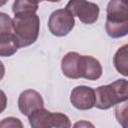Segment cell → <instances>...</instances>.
Segmentation results:
<instances>
[{"instance_id":"21","label":"cell","mask_w":128,"mask_h":128,"mask_svg":"<svg viewBox=\"0 0 128 128\" xmlns=\"http://www.w3.org/2000/svg\"><path fill=\"white\" fill-rule=\"evenodd\" d=\"M46 1H49V2H59L60 0H46Z\"/></svg>"},{"instance_id":"20","label":"cell","mask_w":128,"mask_h":128,"mask_svg":"<svg viewBox=\"0 0 128 128\" xmlns=\"http://www.w3.org/2000/svg\"><path fill=\"white\" fill-rule=\"evenodd\" d=\"M7 2H8V0H0V7L3 6V5H5Z\"/></svg>"},{"instance_id":"10","label":"cell","mask_w":128,"mask_h":128,"mask_svg":"<svg viewBox=\"0 0 128 128\" xmlns=\"http://www.w3.org/2000/svg\"><path fill=\"white\" fill-rule=\"evenodd\" d=\"M80 58L81 55L77 52H68L61 61L62 73L70 79L80 78Z\"/></svg>"},{"instance_id":"2","label":"cell","mask_w":128,"mask_h":128,"mask_svg":"<svg viewBox=\"0 0 128 128\" xmlns=\"http://www.w3.org/2000/svg\"><path fill=\"white\" fill-rule=\"evenodd\" d=\"M105 29L112 38H120L128 33V0H110Z\"/></svg>"},{"instance_id":"8","label":"cell","mask_w":128,"mask_h":128,"mask_svg":"<svg viewBox=\"0 0 128 128\" xmlns=\"http://www.w3.org/2000/svg\"><path fill=\"white\" fill-rule=\"evenodd\" d=\"M44 107V101L40 93L33 89L24 90L18 98V108L20 112L28 116L34 110Z\"/></svg>"},{"instance_id":"14","label":"cell","mask_w":128,"mask_h":128,"mask_svg":"<svg viewBox=\"0 0 128 128\" xmlns=\"http://www.w3.org/2000/svg\"><path fill=\"white\" fill-rule=\"evenodd\" d=\"M13 32V20L6 13L0 12V34Z\"/></svg>"},{"instance_id":"17","label":"cell","mask_w":128,"mask_h":128,"mask_svg":"<svg viewBox=\"0 0 128 128\" xmlns=\"http://www.w3.org/2000/svg\"><path fill=\"white\" fill-rule=\"evenodd\" d=\"M7 106V97L6 94L0 89V114L6 109Z\"/></svg>"},{"instance_id":"18","label":"cell","mask_w":128,"mask_h":128,"mask_svg":"<svg viewBox=\"0 0 128 128\" xmlns=\"http://www.w3.org/2000/svg\"><path fill=\"white\" fill-rule=\"evenodd\" d=\"M75 127H82V126H91V127H93V124H91V123H89V122H85V121H82V122H78V123H76L75 125H74Z\"/></svg>"},{"instance_id":"7","label":"cell","mask_w":128,"mask_h":128,"mask_svg":"<svg viewBox=\"0 0 128 128\" xmlns=\"http://www.w3.org/2000/svg\"><path fill=\"white\" fill-rule=\"evenodd\" d=\"M71 104L79 110H88L95 106V92L94 89L88 86L75 87L70 95Z\"/></svg>"},{"instance_id":"22","label":"cell","mask_w":128,"mask_h":128,"mask_svg":"<svg viewBox=\"0 0 128 128\" xmlns=\"http://www.w3.org/2000/svg\"><path fill=\"white\" fill-rule=\"evenodd\" d=\"M38 1H39V2H41V1H43V0H38Z\"/></svg>"},{"instance_id":"11","label":"cell","mask_w":128,"mask_h":128,"mask_svg":"<svg viewBox=\"0 0 128 128\" xmlns=\"http://www.w3.org/2000/svg\"><path fill=\"white\" fill-rule=\"evenodd\" d=\"M19 48L17 39L13 33L0 34V56L9 57L17 52Z\"/></svg>"},{"instance_id":"13","label":"cell","mask_w":128,"mask_h":128,"mask_svg":"<svg viewBox=\"0 0 128 128\" xmlns=\"http://www.w3.org/2000/svg\"><path fill=\"white\" fill-rule=\"evenodd\" d=\"M38 3V0H15L12 5V11L14 15L23 12H36Z\"/></svg>"},{"instance_id":"9","label":"cell","mask_w":128,"mask_h":128,"mask_svg":"<svg viewBox=\"0 0 128 128\" xmlns=\"http://www.w3.org/2000/svg\"><path fill=\"white\" fill-rule=\"evenodd\" d=\"M79 73L80 78L87 80H97L102 75V66L96 58L92 56L81 55Z\"/></svg>"},{"instance_id":"1","label":"cell","mask_w":128,"mask_h":128,"mask_svg":"<svg viewBox=\"0 0 128 128\" xmlns=\"http://www.w3.org/2000/svg\"><path fill=\"white\" fill-rule=\"evenodd\" d=\"M40 30V19L36 12H23L15 14L13 19V34L15 35L19 48L33 44Z\"/></svg>"},{"instance_id":"12","label":"cell","mask_w":128,"mask_h":128,"mask_svg":"<svg viewBox=\"0 0 128 128\" xmlns=\"http://www.w3.org/2000/svg\"><path fill=\"white\" fill-rule=\"evenodd\" d=\"M127 48H128L127 44L123 45L122 47H120L117 50V52L114 56V66H115L116 70L125 77L128 75V70H127V63H128L127 55H128V52H127Z\"/></svg>"},{"instance_id":"4","label":"cell","mask_w":128,"mask_h":128,"mask_svg":"<svg viewBox=\"0 0 128 128\" xmlns=\"http://www.w3.org/2000/svg\"><path fill=\"white\" fill-rule=\"evenodd\" d=\"M28 120L33 128H69L71 126L67 115L62 113H52L44 107L36 109L30 113L28 115Z\"/></svg>"},{"instance_id":"5","label":"cell","mask_w":128,"mask_h":128,"mask_svg":"<svg viewBox=\"0 0 128 128\" xmlns=\"http://www.w3.org/2000/svg\"><path fill=\"white\" fill-rule=\"evenodd\" d=\"M65 9L69 11L73 17H78L84 24H93L98 20L99 6L87 0H69Z\"/></svg>"},{"instance_id":"3","label":"cell","mask_w":128,"mask_h":128,"mask_svg":"<svg viewBox=\"0 0 128 128\" xmlns=\"http://www.w3.org/2000/svg\"><path fill=\"white\" fill-rule=\"evenodd\" d=\"M94 92L95 106L106 110L128 99V83L126 79H118L109 85L99 86Z\"/></svg>"},{"instance_id":"16","label":"cell","mask_w":128,"mask_h":128,"mask_svg":"<svg viewBox=\"0 0 128 128\" xmlns=\"http://www.w3.org/2000/svg\"><path fill=\"white\" fill-rule=\"evenodd\" d=\"M0 127H14V128H23V124L22 122L15 117H7L4 118L1 122H0Z\"/></svg>"},{"instance_id":"19","label":"cell","mask_w":128,"mask_h":128,"mask_svg":"<svg viewBox=\"0 0 128 128\" xmlns=\"http://www.w3.org/2000/svg\"><path fill=\"white\" fill-rule=\"evenodd\" d=\"M4 74H5V67H4V64L0 61V80H2V78L4 77Z\"/></svg>"},{"instance_id":"15","label":"cell","mask_w":128,"mask_h":128,"mask_svg":"<svg viewBox=\"0 0 128 128\" xmlns=\"http://www.w3.org/2000/svg\"><path fill=\"white\" fill-rule=\"evenodd\" d=\"M116 118L119 123H121L124 127H126V121H127V100L123 101L121 103L116 104Z\"/></svg>"},{"instance_id":"6","label":"cell","mask_w":128,"mask_h":128,"mask_svg":"<svg viewBox=\"0 0 128 128\" xmlns=\"http://www.w3.org/2000/svg\"><path fill=\"white\" fill-rule=\"evenodd\" d=\"M75 20L72 14L66 9H58L52 12L48 20L49 31L57 37L67 35L74 28Z\"/></svg>"}]
</instances>
